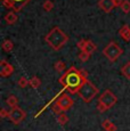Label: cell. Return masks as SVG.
<instances>
[{"instance_id":"12","label":"cell","mask_w":130,"mask_h":131,"mask_svg":"<svg viewBox=\"0 0 130 131\" xmlns=\"http://www.w3.org/2000/svg\"><path fill=\"white\" fill-rule=\"evenodd\" d=\"M119 36L124 40V41H130V26L128 24H124L121 29L119 30Z\"/></svg>"},{"instance_id":"3","label":"cell","mask_w":130,"mask_h":131,"mask_svg":"<svg viewBox=\"0 0 130 131\" xmlns=\"http://www.w3.org/2000/svg\"><path fill=\"white\" fill-rule=\"evenodd\" d=\"M49 105H51L52 112H54L55 114L58 115V114H61V113L69 111L70 108H71L74 105V100L72 99V98L70 97L67 94H59L58 97H56V99H51L50 102H49L44 108H41V111H40L38 114L36 115V117L39 116V115L41 114V113L44 112V111L46 110V108L48 107Z\"/></svg>"},{"instance_id":"11","label":"cell","mask_w":130,"mask_h":131,"mask_svg":"<svg viewBox=\"0 0 130 131\" xmlns=\"http://www.w3.org/2000/svg\"><path fill=\"white\" fill-rule=\"evenodd\" d=\"M98 7L104 13H111L114 8H115L114 0H99L98 1Z\"/></svg>"},{"instance_id":"14","label":"cell","mask_w":130,"mask_h":131,"mask_svg":"<svg viewBox=\"0 0 130 131\" xmlns=\"http://www.w3.org/2000/svg\"><path fill=\"white\" fill-rule=\"evenodd\" d=\"M102 127H103V129L105 131H116L117 130L116 125L113 122H111L110 120H104L102 122Z\"/></svg>"},{"instance_id":"15","label":"cell","mask_w":130,"mask_h":131,"mask_svg":"<svg viewBox=\"0 0 130 131\" xmlns=\"http://www.w3.org/2000/svg\"><path fill=\"white\" fill-rule=\"evenodd\" d=\"M6 104L8 105L9 107L15 108V107H18V99H17L16 96H9L8 98L6 99Z\"/></svg>"},{"instance_id":"13","label":"cell","mask_w":130,"mask_h":131,"mask_svg":"<svg viewBox=\"0 0 130 131\" xmlns=\"http://www.w3.org/2000/svg\"><path fill=\"white\" fill-rule=\"evenodd\" d=\"M17 19H18V17L15 12H8L5 15V21L8 25H14L17 22Z\"/></svg>"},{"instance_id":"8","label":"cell","mask_w":130,"mask_h":131,"mask_svg":"<svg viewBox=\"0 0 130 131\" xmlns=\"http://www.w3.org/2000/svg\"><path fill=\"white\" fill-rule=\"evenodd\" d=\"M26 116V113L24 110L19 107H15V108H12L9 111V117L8 119L14 123V124H19Z\"/></svg>"},{"instance_id":"9","label":"cell","mask_w":130,"mask_h":131,"mask_svg":"<svg viewBox=\"0 0 130 131\" xmlns=\"http://www.w3.org/2000/svg\"><path fill=\"white\" fill-rule=\"evenodd\" d=\"M77 47L80 49V51H87L90 55H92L95 51L97 50V46L91 41V40H86V39H81L80 41L77 43Z\"/></svg>"},{"instance_id":"21","label":"cell","mask_w":130,"mask_h":131,"mask_svg":"<svg viewBox=\"0 0 130 131\" xmlns=\"http://www.w3.org/2000/svg\"><path fill=\"white\" fill-rule=\"evenodd\" d=\"M121 10L124 13V14H129L130 13V1L129 0H123V2H122L121 5Z\"/></svg>"},{"instance_id":"4","label":"cell","mask_w":130,"mask_h":131,"mask_svg":"<svg viewBox=\"0 0 130 131\" xmlns=\"http://www.w3.org/2000/svg\"><path fill=\"white\" fill-rule=\"evenodd\" d=\"M117 98L116 96L113 94V91L111 90H105V91L99 96L98 98V103H97V111L101 113L106 112L107 110L112 108L114 105L116 104Z\"/></svg>"},{"instance_id":"19","label":"cell","mask_w":130,"mask_h":131,"mask_svg":"<svg viewBox=\"0 0 130 131\" xmlns=\"http://www.w3.org/2000/svg\"><path fill=\"white\" fill-rule=\"evenodd\" d=\"M57 121H58V123L61 125H65L67 122H69V117H67V115L63 112V113L57 115Z\"/></svg>"},{"instance_id":"20","label":"cell","mask_w":130,"mask_h":131,"mask_svg":"<svg viewBox=\"0 0 130 131\" xmlns=\"http://www.w3.org/2000/svg\"><path fill=\"white\" fill-rule=\"evenodd\" d=\"M54 69L59 73L64 72L65 71V63L63 62V60H57V62L54 64Z\"/></svg>"},{"instance_id":"5","label":"cell","mask_w":130,"mask_h":131,"mask_svg":"<svg viewBox=\"0 0 130 131\" xmlns=\"http://www.w3.org/2000/svg\"><path fill=\"white\" fill-rule=\"evenodd\" d=\"M98 94V88L96 87L91 81H89L88 78L84 80L83 84L81 85L80 90L78 91L79 97L83 100L84 103H90L92 99Z\"/></svg>"},{"instance_id":"18","label":"cell","mask_w":130,"mask_h":131,"mask_svg":"<svg viewBox=\"0 0 130 131\" xmlns=\"http://www.w3.org/2000/svg\"><path fill=\"white\" fill-rule=\"evenodd\" d=\"M121 73L123 74V77L126 78V79L130 80V62L126 63V64L122 66L121 69Z\"/></svg>"},{"instance_id":"22","label":"cell","mask_w":130,"mask_h":131,"mask_svg":"<svg viewBox=\"0 0 130 131\" xmlns=\"http://www.w3.org/2000/svg\"><path fill=\"white\" fill-rule=\"evenodd\" d=\"M42 8H44L45 12L52 10V8H54V2H52L51 0H46V1L44 2V5H42Z\"/></svg>"},{"instance_id":"23","label":"cell","mask_w":130,"mask_h":131,"mask_svg":"<svg viewBox=\"0 0 130 131\" xmlns=\"http://www.w3.org/2000/svg\"><path fill=\"white\" fill-rule=\"evenodd\" d=\"M90 56L91 55L87 51H80L79 52V59L81 60V62H88L89 58H90Z\"/></svg>"},{"instance_id":"17","label":"cell","mask_w":130,"mask_h":131,"mask_svg":"<svg viewBox=\"0 0 130 131\" xmlns=\"http://www.w3.org/2000/svg\"><path fill=\"white\" fill-rule=\"evenodd\" d=\"M1 48H2V50H4V51L10 52L12 50H13V48H14V43L9 39L8 40H5V41L2 42V45H1Z\"/></svg>"},{"instance_id":"26","label":"cell","mask_w":130,"mask_h":131,"mask_svg":"<svg viewBox=\"0 0 130 131\" xmlns=\"http://www.w3.org/2000/svg\"><path fill=\"white\" fill-rule=\"evenodd\" d=\"M122 2H123V0H114V5H115V7H121Z\"/></svg>"},{"instance_id":"10","label":"cell","mask_w":130,"mask_h":131,"mask_svg":"<svg viewBox=\"0 0 130 131\" xmlns=\"http://www.w3.org/2000/svg\"><path fill=\"white\" fill-rule=\"evenodd\" d=\"M13 73H14V66L7 60L2 59L0 62V75L2 78H7L9 75H12Z\"/></svg>"},{"instance_id":"7","label":"cell","mask_w":130,"mask_h":131,"mask_svg":"<svg viewBox=\"0 0 130 131\" xmlns=\"http://www.w3.org/2000/svg\"><path fill=\"white\" fill-rule=\"evenodd\" d=\"M2 5L8 9H13V12H19L29 4L31 0H1Z\"/></svg>"},{"instance_id":"25","label":"cell","mask_w":130,"mask_h":131,"mask_svg":"<svg viewBox=\"0 0 130 131\" xmlns=\"http://www.w3.org/2000/svg\"><path fill=\"white\" fill-rule=\"evenodd\" d=\"M0 116H1L2 119L9 117V112L7 110H5V108H1V111H0Z\"/></svg>"},{"instance_id":"1","label":"cell","mask_w":130,"mask_h":131,"mask_svg":"<svg viewBox=\"0 0 130 131\" xmlns=\"http://www.w3.org/2000/svg\"><path fill=\"white\" fill-rule=\"evenodd\" d=\"M87 78H88V74L84 70H78L74 66L70 67L59 78V83L63 85V90L59 94H63L64 90H67L71 94H78Z\"/></svg>"},{"instance_id":"16","label":"cell","mask_w":130,"mask_h":131,"mask_svg":"<svg viewBox=\"0 0 130 131\" xmlns=\"http://www.w3.org/2000/svg\"><path fill=\"white\" fill-rule=\"evenodd\" d=\"M29 85L31 88H33V89H38L40 85H41V80L38 77H32L29 80Z\"/></svg>"},{"instance_id":"6","label":"cell","mask_w":130,"mask_h":131,"mask_svg":"<svg viewBox=\"0 0 130 131\" xmlns=\"http://www.w3.org/2000/svg\"><path fill=\"white\" fill-rule=\"evenodd\" d=\"M123 54V49L114 41H111L106 47L103 49V55L106 57L111 63L116 62L121 55Z\"/></svg>"},{"instance_id":"2","label":"cell","mask_w":130,"mask_h":131,"mask_svg":"<svg viewBox=\"0 0 130 131\" xmlns=\"http://www.w3.org/2000/svg\"><path fill=\"white\" fill-rule=\"evenodd\" d=\"M45 41L55 51H58L69 42V36L64 33L61 27L55 26L49 31V33L45 37Z\"/></svg>"},{"instance_id":"24","label":"cell","mask_w":130,"mask_h":131,"mask_svg":"<svg viewBox=\"0 0 130 131\" xmlns=\"http://www.w3.org/2000/svg\"><path fill=\"white\" fill-rule=\"evenodd\" d=\"M17 84H18L21 88H25L29 85V80H27L25 77H21L18 79V81H17Z\"/></svg>"}]
</instances>
